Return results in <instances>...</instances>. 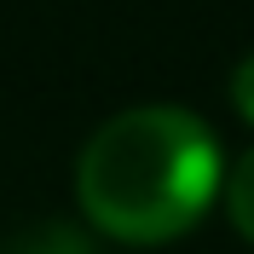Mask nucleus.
<instances>
[{
    "label": "nucleus",
    "instance_id": "f257e3e1",
    "mask_svg": "<svg viewBox=\"0 0 254 254\" xmlns=\"http://www.w3.org/2000/svg\"><path fill=\"white\" fill-rule=\"evenodd\" d=\"M225 162L202 116L179 104H133L116 110L81 144L75 190L98 231L122 243L179 237L220 196Z\"/></svg>",
    "mask_w": 254,
    "mask_h": 254
},
{
    "label": "nucleus",
    "instance_id": "f03ea898",
    "mask_svg": "<svg viewBox=\"0 0 254 254\" xmlns=\"http://www.w3.org/2000/svg\"><path fill=\"white\" fill-rule=\"evenodd\" d=\"M6 254H93V243L81 237L75 225H64V220H41L29 231H17L6 243Z\"/></svg>",
    "mask_w": 254,
    "mask_h": 254
},
{
    "label": "nucleus",
    "instance_id": "7ed1b4c3",
    "mask_svg": "<svg viewBox=\"0 0 254 254\" xmlns=\"http://www.w3.org/2000/svg\"><path fill=\"white\" fill-rule=\"evenodd\" d=\"M225 208H231V225L254 243V144L237 156V168L225 174Z\"/></svg>",
    "mask_w": 254,
    "mask_h": 254
},
{
    "label": "nucleus",
    "instance_id": "20e7f679",
    "mask_svg": "<svg viewBox=\"0 0 254 254\" xmlns=\"http://www.w3.org/2000/svg\"><path fill=\"white\" fill-rule=\"evenodd\" d=\"M231 98H237V110L254 122V52L237 64V69H231Z\"/></svg>",
    "mask_w": 254,
    "mask_h": 254
}]
</instances>
